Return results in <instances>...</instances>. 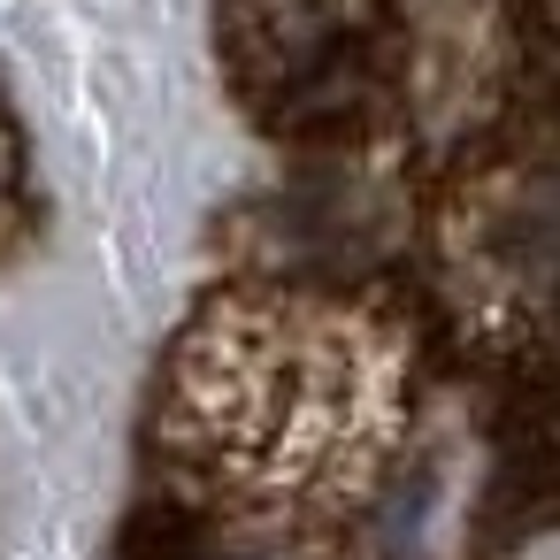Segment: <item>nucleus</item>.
Wrapping results in <instances>:
<instances>
[{
  "label": "nucleus",
  "mask_w": 560,
  "mask_h": 560,
  "mask_svg": "<svg viewBox=\"0 0 560 560\" xmlns=\"http://www.w3.org/2000/svg\"><path fill=\"white\" fill-rule=\"evenodd\" d=\"M124 560H192V545H185V522H170V514L139 522V529H131V545H124Z\"/></svg>",
  "instance_id": "f257e3e1"
}]
</instances>
